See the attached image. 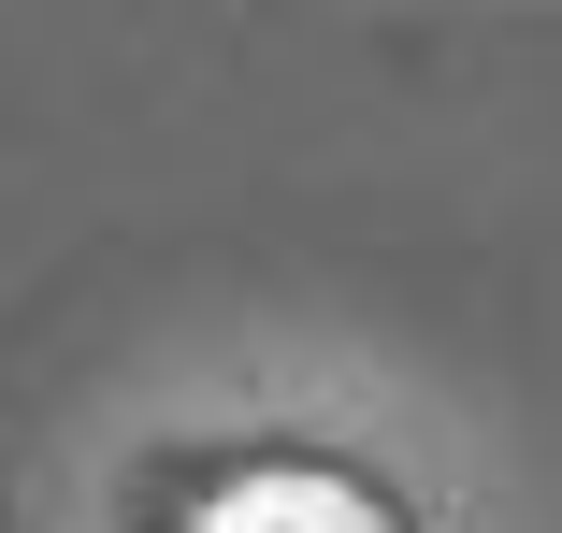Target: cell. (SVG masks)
<instances>
[{"instance_id": "6da1fadb", "label": "cell", "mask_w": 562, "mask_h": 533, "mask_svg": "<svg viewBox=\"0 0 562 533\" xmlns=\"http://www.w3.org/2000/svg\"><path fill=\"white\" fill-rule=\"evenodd\" d=\"M188 533H390V504L347 490V476H317V462H274V476H232Z\"/></svg>"}]
</instances>
